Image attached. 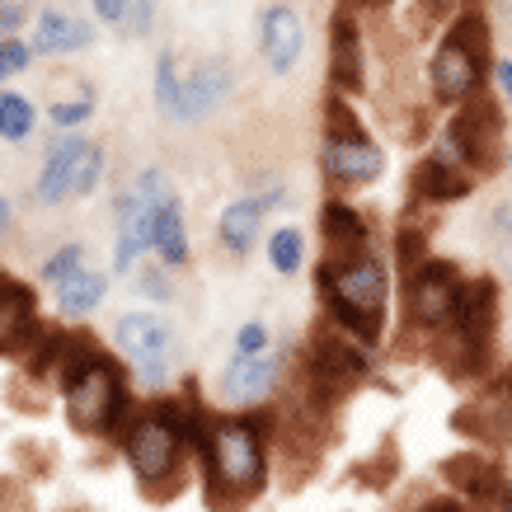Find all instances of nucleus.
Instances as JSON below:
<instances>
[{
	"label": "nucleus",
	"instance_id": "nucleus-1",
	"mask_svg": "<svg viewBox=\"0 0 512 512\" xmlns=\"http://www.w3.org/2000/svg\"><path fill=\"white\" fill-rule=\"evenodd\" d=\"M315 278H320V301H325L329 325L343 329L362 348H376L381 334H386V306H390V282L381 259H372V254L325 259Z\"/></svg>",
	"mask_w": 512,
	"mask_h": 512
},
{
	"label": "nucleus",
	"instance_id": "nucleus-2",
	"mask_svg": "<svg viewBox=\"0 0 512 512\" xmlns=\"http://www.w3.org/2000/svg\"><path fill=\"white\" fill-rule=\"evenodd\" d=\"M264 423L254 419H212L202 433V456H207V484H212V512L249 503L264 494L268 484V447Z\"/></svg>",
	"mask_w": 512,
	"mask_h": 512
},
{
	"label": "nucleus",
	"instance_id": "nucleus-3",
	"mask_svg": "<svg viewBox=\"0 0 512 512\" xmlns=\"http://www.w3.org/2000/svg\"><path fill=\"white\" fill-rule=\"evenodd\" d=\"M123 451L137 484L151 498H170L184 489V423L174 404H156L123 428Z\"/></svg>",
	"mask_w": 512,
	"mask_h": 512
},
{
	"label": "nucleus",
	"instance_id": "nucleus-4",
	"mask_svg": "<svg viewBox=\"0 0 512 512\" xmlns=\"http://www.w3.org/2000/svg\"><path fill=\"white\" fill-rule=\"evenodd\" d=\"M62 395H66V419L85 437L113 433L127 414L123 372H118V362H109V357H99V353H85V357H71V362H66Z\"/></svg>",
	"mask_w": 512,
	"mask_h": 512
},
{
	"label": "nucleus",
	"instance_id": "nucleus-5",
	"mask_svg": "<svg viewBox=\"0 0 512 512\" xmlns=\"http://www.w3.org/2000/svg\"><path fill=\"white\" fill-rule=\"evenodd\" d=\"M484 47H489V33L480 15H461L451 24V33L437 43L433 62H428V85H433L437 104L475 99V90L484 85Z\"/></svg>",
	"mask_w": 512,
	"mask_h": 512
},
{
	"label": "nucleus",
	"instance_id": "nucleus-6",
	"mask_svg": "<svg viewBox=\"0 0 512 512\" xmlns=\"http://www.w3.org/2000/svg\"><path fill=\"white\" fill-rule=\"evenodd\" d=\"M461 296H466V278L456 273V264L428 259L423 268H414V273L404 278V315H409V325L423 329V334H442V329L456 325Z\"/></svg>",
	"mask_w": 512,
	"mask_h": 512
},
{
	"label": "nucleus",
	"instance_id": "nucleus-7",
	"mask_svg": "<svg viewBox=\"0 0 512 512\" xmlns=\"http://www.w3.org/2000/svg\"><path fill=\"white\" fill-rule=\"evenodd\" d=\"M442 160L461 165L475 174H498L503 165V118L489 99H470L447 127V151H437Z\"/></svg>",
	"mask_w": 512,
	"mask_h": 512
},
{
	"label": "nucleus",
	"instance_id": "nucleus-8",
	"mask_svg": "<svg viewBox=\"0 0 512 512\" xmlns=\"http://www.w3.org/2000/svg\"><path fill=\"white\" fill-rule=\"evenodd\" d=\"M113 339L132 357V367L141 372L146 386H165L170 372L179 367V334H174V325L160 320V315H146V311L123 315V320L113 325Z\"/></svg>",
	"mask_w": 512,
	"mask_h": 512
},
{
	"label": "nucleus",
	"instance_id": "nucleus-9",
	"mask_svg": "<svg viewBox=\"0 0 512 512\" xmlns=\"http://www.w3.org/2000/svg\"><path fill=\"white\" fill-rule=\"evenodd\" d=\"M498 329V282L494 278H470L466 296H461V311H456V325L447 329L451 334V357H461V372H475L494 343Z\"/></svg>",
	"mask_w": 512,
	"mask_h": 512
},
{
	"label": "nucleus",
	"instance_id": "nucleus-10",
	"mask_svg": "<svg viewBox=\"0 0 512 512\" xmlns=\"http://www.w3.org/2000/svg\"><path fill=\"white\" fill-rule=\"evenodd\" d=\"M451 428L456 433L475 437V442H489V447H503L512 437V372L494 376L489 386L466 400L456 414H451Z\"/></svg>",
	"mask_w": 512,
	"mask_h": 512
},
{
	"label": "nucleus",
	"instance_id": "nucleus-11",
	"mask_svg": "<svg viewBox=\"0 0 512 512\" xmlns=\"http://www.w3.org/2000/svg\"><path fill=\"white\" fill-rule=\"evenodd\" d=\"M85 151H90V141L85 137H57L47 146L43 156V174H38V188H33V198L43 202V207H62L66 198H80V174H85Z\"/></svg>",
	"mask_w": 512,
	"mask_h": 512
},
{
	"label": "nucleus",
	"instance_id": "nucleus-12",
	"mask_svg": "<svg viewBox=\"0 0 512 512\" xmlns=\"http://www.w3.org/2000/svg\"><path fill=\"white\" fill-rule=\"evenodd\" d=\"M320 170L334 188H367L386 174V151L376 141H325Z\"/></svg>",
	"mask_w": 512,
	"mask_h": 512
},
{
	"label": "nucleus",
	"instance_id": "nucleus-13",
	"mask_svg": "<svg viewBox=\"0 0 512 512\" xmlns=\"http://www.w3.org/2000/svg\"><path fill=\"white\" fill-rule=\"evenodd\" d=\"M38 301L24 282L5 278L0 282V348L10 357H24L38 343Z\"/></svg>",
	"mask_w": 512,
	"mask_h": 512
},
{
	"label": "nucleus",
	"instance_id": "nucleus-14",
	"mask_svg": "<svg viewBox=\"0 0 512 512\" xmlns=\"http://www.w3.org/2000/svg\"><path fill=\"white\" fill-rule=\"evenodd\" d=\"M259 47H264L268 57V71H278L287 76L296 62H301V52H306V24L296 15L292 5H268L264 19H259Z\"/></svg>",
	"mask_w": 512,
	"mask_h": 512
},
{
	"label": "nucleus",
	"instance_id": "nucleus-15",
	"mask_svg": "<svg viewBox=\"0 0 512 512\" xmlns=\"http://www.w3.org/2000/svg\"><path fill=\"white\" fill-rule=\"evenodd\" d=\"M282 353H235L231 367L221 372V395L231 404H254L278 386Z\"/></svg>",
	"mask_w": 512,
	"mask_h": 512
},
{
	"label": "nucleus",
	"instance_id": "nucleus-16",
	"mask_svg": "<svg viewBox=\"0 0 512 512\" xmlns=\"http://www.w3.org/2000/svg\"><path fill=\"white\" fill-rule=\"evenodd\" d=\"M231 85H235V76L226 62H202L198 71H188L174 123H198V118H207L212 109H221L226 94H231Z\"/></svg>",
	"mask_w": 512,
	"mask_h": 512
},
{
	"label": "nucleus",
	"instance_id": "nucleus-17",
	"mask_svg": "<svg viewBox=\"0 0 512 512\" xmlns=\"http://www.w3.org/2000/svg\"><path fill=\"white\" fill-rule=\"evenodd\" d=\"M451 489H461V498L470 503H484V508H494L498 498H503V475H498L494 461H484L480 451H461V456H451L447 466H442Z\"/></svg>",
	"mask_w": 512,
	"mask_h": 512
},
{
	"label": "nucleus",
	"instance_id": "nucleus-18",
	"mask_svg": "<svg viewBox=\"0 0 512 512\" xmlns=\"http://www.w3.org/2000/svg\"><path fill=\"white\" fill-rule=\"evenodd\" d=\"M409 193L414 202H428V207H447V202H461L470 193V174L451 160L433 156V160H419L414 174H409Z\"/></svg>",
	"mask_w": 512,
	"mask_h": 512
},
{
	"label": "nucleus",
	"instance_id": "nucleus-19",
	"mask_svg": "<svg viewBox=\"0 0 512 512\" xmlns=\"http://www.w3.org/2000/svg\"><path fill=\"white\" fill-rule=\"evenodd\" d=\"M320 231H325L329 259L367 254V221L357 217V207H348L343 198H329L325 207H320Z\"/></svg>",
	"mask_w": 512,
	"mask_h": 512
},
{
	"label": "nucleus",
	"instance_id": "nucleus-20",
	"mask_svg": "<svg viewBox=\"0 0 512 512\" xmlns=\"http://www.w3.org/2000/svg\"><path fill=\"white\" fill-rule=\"evenodd\" d=\"M329 80H334L343 94H357V90H362V38H357V29H353V19H348V15H339V24H334Z\"/></svg>",
	"mask_w": 512,
	"mask_h": 512
},
{
	"label": "nucleus",
	"instance_id": "nucleus-21",
	"mask_svg": "<svg viewBox=\"0 0 512 512\" xmlns=\"http://www.w3.org/2000/svg\"><path fill=\"white\" fill-rule=\"evenodd\" d=\"M94 43V29L80 19L62 15V10H43L38 29H33V52H80Z\"/></svg>",
	"mask_w": 512,
	"mask_h": 512
},
{
	"label": "nucleus",
	"instance_id": "nucleus-22",
	"mask_svg": "<svg viewBox=\"0 0 512 512\" xmlns=\"http://www.w3.org/2000/svg\"><path fill=\"white\" fill-rule=\"evenodd\" d=\"M264 212H268V207H264V198H259V193H254V198L231 202V207L221 212V221H217L221 245L231 249V254L254 249V235H259V217H264Z\"/></svg>",
	"mask_w": 512,
	"mask_h": 512
},
{
	"label": "nucleus",
	"instance_id": "nucleus-23",
	"mask_svg": "<svg viewBox=\"0 0 512 512\" xmlns=\"http://www.w3.org/2000/svg\"><path fill=\"white\" fill-rule=\"evenodd\" d=\"M156 254L165 264H188V226L179 212V198H170L156 217Z\"/></svg>",
	"mask_w": 512,
	"mask_h": 512
},
{
	"label": "nucleus",
	"instance_id": "nucleus-24",
	"mask_svg": "<svg viewBox=\"0 0 512 512\" xmlns=\"http://www.w3.org/2000/svg\"><path fill=\"white\" fill-rule=\"evenodd\" d=\"M104 292H109V278H104V273H90V268H80L66 287H57V306H62V315H90L94 306L104 301Z\"/></svg>",
	"mask_w": 512,
	"mask_h": 512
},
{
	"label": "nucleus",
	"instance_id": "nucleus-25",
	"mask_svg": "<svg viewBox=\"0 0 512 512\" xmlns=\"http://www.w3.org/2000/svg\"><path fill=\"white\" fill-rule=\"evenodd\" d=\"M0 132L5 141H24L33 132V104L19 90H0Z\"/></svg>",
	"mask_w": 512,
	"mask_h": 512
},
{
	"label": "nucleus",
	"instance_id": "nucleus-26",
	"mask_svg": "<svg viewBox=\"0 0 512 512\" xmlns=\"http://www.w3.org/2000/svg\"><path fill=\"white\" fill-rule=\"evenodd\" d=\"M80 268H85V249H80V245H62L57 254H47V259H43V273H38V278H43L47 287H66Z\"/></svg>",
	"mask_w": 512,
	"mask_h": 512
},
{
	"label": "nucleus",
	"instance_id": "nucleus-27",
	"mask_svg": "<svg viewBox=\"0 0 512 512\" xmlns=\"http://www.w3.org/2000/svg\"><path fill=\"white\" fill-rule=\"evenodd\" d=\"M179 94H184V76H179V66L174 57H160L156 62V109L165 113L174 123V113H179Z\"/></svg>",
	"mask_w": 512,
	"mask_h": 512
},
{
	"label": "nucleus",
	"instance_id": "nucleus-28",
	"mask_svg": "<svg viewBox=\"0 0 512 512\" xmlns=\"http://www.w3.org/2000/svg\"><path fill=\"white\" fill-rule=\"evenodd\" d=\"M325 141H367L357 113L348 109V99H329L325 104Z\"/></svg>",
	"mask_w": 512,
	"mask_h": 512
},
{
	"label": "nucleus",
	"instance_id": "nucleus-29",
	"mask_svg": "<svg viewBox=\"0 0 512 512\" xmlns=\"http://www.w3.org/2000/svg\"><path fill=\"white\" fill-rule=\"evenodd\" d=\"M301 259H306L301 235H296V231H273V240H268V264H273V273L292 278L296 268H301Z\"/></svg>",
	"mask_w": 512,
	"mask_h": 512
},
{
	"label": "nucleus",
	"instance_id": "nucleus-30",
	"mask_svg": "<svg viewBox=\"0 0 512 512\" xmlns=\"http://www.w3.org/2000/svg\"><path fill=\"white\" fill-rule=\"evenodd\" d=\"M90 113H94L90 99H57V104L47 109V118H52V127H62V132H71V127L90 123Z\"/></svg>",
	"mask_w": 512,
	"mask_h": 512
},
{
	"label": "nucleus",
	"instance_id": "nucleus-31",
	"mask_svg": "<svg viewBox=\"0 0 512 512\" xmlns=\"http://www.w3.org/2000/svg\"><path fill=\"white\" fill-rule=\"evenodd\" d=\"M235 353H268V325L264 320H245L235 334Z\"/></svg>",
	"mask_w": 512,
	"mask_h": 512
},
{
	"label": "nucleus",
	"instance_id": "nucleus-32",
	"mask_svg": "<svg viewBox=\"0 0 512 512\" xmlns=\"http://www.w3.org/2000/svg\"><path fill=\"white\" fill-rule=\"evenodd\" d=\"M29 62H33V43L5 38V47H0V71H5V76H15V71H24Z\"/></svg>",
	"mask_w": 512,
	"mask_h": 512
},
{
	"label": "nucleus",
	"instance_id": "nucleus-33",
	"mask_svg": "<svg viewBox=\"0 0 512 512\" xmlns=\"http://www.w3.org/2000/svg\"><path fill=\"white\" fill-rule=\"evenodd\" d=\"M99 174H104V146H94L85 151V174H80V198H90L94 184H99Z\"/></svg>",
	"mask_w": 512,
	"mask_h": 512
},
{
	"label": "nucleus",
	"instance_id": "nucleus-34",
	"mask_svg": "<svg viewBox=\"0 0 512 512\" xmlns=\"http://www.w3.org/2000/svg\"><path fill=\"white\" fill-rule=\"evenodd\" d=\"M137 292H146L151 301H170V282H165V273H160V268H141V273H137Z\"/></svg>",
	"mask_w": 512,
	"mask_h": 512
},
{
	"label": "nucleus",
	"instance_id": "nucleus-35",
	"mask_svg": "<svg viewBox=\"0 0 512 512\" xmlns=\"http://www.w3.org/2000/svg\"><path fill=\"white\" fill-rule=\"evenodd\" d=\"M156 15V0H132V15H127V33H146Z\"/></svg>",
	"mask_w": 512,
	"mask_h": 512
},
{
	"label": "nucleus",
	"instance_id": "nucleus-36",
	"mask_svg": "<svg viewBox=\"0 0 512 512\" xmlns=\"http://www.w3.org/2000/svg\"><path fill=\"white\" fill-rule=\"evenodd\" d=\"M94 15L104 24H123L127 19V0H94Z\"/></svg>",
	"mask_w": 512,
	"mask_h": 512
},
{
	"label": "nucleus",
	"instance_id": "nucleus-37",
	"mask_svg": "<svg viewBox=\"0 0 512 512\" xmlns=\"http://www.w3.org/2000/svg\"><path fill=\"white\" fill-rule=\"evenodd\" d=\"M0 24H5V38H15V29L24 24V5H19V0H5V10H0Z\"/></svg>",
	"mask_w": 512,
	"mask_h": 512
},
{
	"label": "nucleus",
	"instance_id": "nucleus-38",
	"mask_svg": "<svg viewBox=\"0 0 512 512\" xmlns=\"http://www.w3.org/2000/svg\"><path fill=\"white\" fill-rule=\"evenodd\" d=\"M494 80H498V90H503V99L512 104V62H498L494 66Z\"/></svg>",
	"mask_w": 512,
	"mask_h": 512
},
{
	"label": "nucleus",
	"instance_id": "nucleus-39",
	"mask_svg": "<svg viewBox=\"0 0 512 512\" xmlns=\"http://www.w3.org/2000/svg\"><path fill=\"white\" fill-rule=\"evenodd\" d=\"M423 512H466V508H461L456 498H437V503H428V508H423Z\"/></svg>",
	"mask_w": 512,
	"mask_h": 512
},
{
	"label": "nucleus",
	"instance_id": "nucleus-40",
	"mask_svg": "<svg viewBox=\"0 0 512 512\" xmlns=\"http://www.w3.org/2000/svg\"><path fill=\"white\" fill-rule=\"evenodd\" d=\"M451 5H456V0H423L419 10H433V15H447Z\"/></svg>",
	"mask_w": 512,
	"mask_h": 512
},
{
	"label": "nucleus",
	"instance_id": "nucleus-41",
	"mask_svg": "<svg viewBox=\"0 0 512 512\" xmlns=\"http://www.w3.org/2000/svg\"><path fill=\"white\" fill-rule=\"evenodd\" d=\"M498 508H503V512H512V480L503 484V498H498Z\"/></svg>",
	"mask_w": 512,
	"mask_h": 512
},
{
	"label": "nucleus",
	"instance_id": "nucleus-42",
	"mask_svg": "<svg viewBox=\"0 0 512 512\" xmlns=\"http://www.w3.org/2000/svg\"><path fill=\"white\" fill-rule=\"evenodd\" d=\"M367 5H386V0H367Z\"/></svg>",
	"mask_w": 512,
	"mask_h": 512
}]
</instances>
